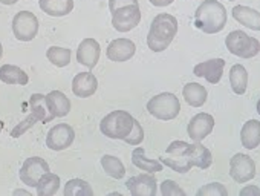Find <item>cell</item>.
Wrapping results in <instances>:
<instances>
[{
  "label": "cell",
  "mask_w": 260,
  "mask_h": 196,
  "mask_svg": "<svg viewBox=\"0 0 260 196\" xmlns=\"http://www.w3.org/2000/svg\"><path fill=\"white\" fill-rule=\"evenodd\" d=\"M226 25V10L217 0H205L194 13V26L205 34H217Z\"/></svg>",
  "instance_id": "6da1fadb"
},
{
  "label": "cell",
  "mask_w": 260,
  "mask_h": 196,
  "mask_svg": "<svg viewBox=\"0 0 260 196\" xmlns=\"http://www.w3.org/2000/svg\"><path fill=\"white\" fill-rule=\"evenodd\" d=\"M178 32V19L172 14H158L147 34V46L155 52L166 51Z\"/></svg>",
  "instance_id": "7a4b0ae2"
},
{
  "label": "cell",
  "mask_w": 260,
  "mask_h": 196,
  "mask_svg": "<svg viewBox=\"0 0 260 196\" xmlns=\"http://www.w3.org/2000/svg\"><path fill=\"white\" fill-rule=\"evenodd\" d=\"M134 121L135 118L130 115V112L113 111L101 120L100 130L110 140H124L134 129Z\"/></svg>",
  "instance_id": "3957f363"
},
{
  "label": "cell",
  "mask_w": 260,
  "mask_h": 196,
  "mask_svg": "<svg viewBox=\"0 0 260 196\" xmlns=\"http://www.w3.org/2000/svg\"><path fill=\"white\" fill-rule=\"evenodd\" d=\"M147 111L152 117L161 121L175 120L181 112V103L178 96L170 92H162L150 98L147 103Z\"/></svg>",
  "instance_id": "277c9868"
},
{
  "label": "cell",
  "mask_w": 260,
  "mask_h": 196,
  "mask_svg": "<svg viewBox=\"0 0 260 196\" xmlns=\"http://www.w3.org/2000/svg\"><path fill=\"white\" fill-rule=\"evenodd\" d=\"M225 45L228 51L240 58H252L260 52V43L257 39L249 37L243 31H233L226 36Z\"/></svg>",
  "instance_id": "5b68a950"
},
{
  "label": "cell",
  "mask_w": 260,
  "mask_h": 196,
  "mask_svg": "<svg viewBox=\"0 0 260 196\" xmlns=\"http://www.w3.org/2000/svg\"><path fill=\"white\" fill-rule=\"evenodd\" d=\"M188 149L190 144L185 141H173L169 147H167V156L161 158L159 161H162L167 167L173 169L178 173H187L188 170H191V162L188 161Z\"/></svg>",
  "instance_id": "8992f818"
},
{
  "label": "cell",
  "mask_w": 260,
  "mask_h": 196,
  "mask_svg": "<svg viewBox=\"0 0 260 196\" xmlns=\"http://www.w3.org/2000/svg\"><path fill=\"white\" fill-rule=\"evenodd\" d=\"M140 22H141L140 5H127L112 13V25L118 32L132 31L140 25Z\"/></svg>",
  "instance_id": "52a82bcc"
},
{
  "label": "cell",
  "mask_w": 260,
  "mask_h": 196,
  "mask_svg": "<svg viewBox=\"0 0 260 196\" xmlns=\"http://www.w3.org/2000/svg\"><path fill=\"white\" fill-rule=\"evenodd\" d=\"M13 32L17 40L29 42L39 32V20L31 11H20L13 19Z\"/></svg>",
  "instance_id": "ba28073f"
},
{
  "label": "cell",
  "mask_w": 260,
  "mask_h": 196,
  "mask_svg": "<svg viewBox=\"0 0 260 196\" xmlns=\"http://www.w3.org/2000/svg\"><path fill=\"white\" fill-rule=\"evenodd\" d=\"M230 175L239 184L251 181L255 176V164L252 158L245 153H236L230 159Z\"/></svg>",
  "instance_id": "9c48e42d"
},
{
  "label": "cell",
  "mask_w": 260,
  "mask_h": 196,
  "mask_svg": "<svg viewBox=\"0 0 260 196\" xmlns=\"http://www.w3.org/2000/svg\"><path fill=\"white\" fill-rule=\"evenodd\" d=\"M48 172H49V164L43 158H40V156H32V158H28L23 162V166L20 167L19 175H20V179L26 185L37 187L39 179L45 173H48Z\"/></svg>",
  "instance_id": "30bf717a"
},
{
  "label": "cell",
  "mask_w": 260,
  "mask_h": 196,
  "mask_svg": "<svg viewBox=\"0 0 260 196\" xmlns=\"http://www.w3.org/2000/svg\"><path fill=\"white\" fill-rule=\"evenodd\" d=\"M74 138H75L74 129H72L69 124L61 123V124L54 126V127L48 132L46 146H48L51 150L60 152V150L68 149V147L74 143Z\"/></svg>",
  "instance_id": "8fae6325"
},
{
  "label": "cell",
  "mask_w": 260,
  "mask_h": 196,
  "mask_svg": "<svg viewBox=\"0 0 260 196\" xmlns=\"http://www.w3.org/2000/svg\"><path fill=\"white\" fill-rule=\"evenodd\" d=\"M125 187L132 196H155L158 191L156 178L150 173H143L127 179Z\"/></svg>",
  "instance_id": "7c38bea8"
},
{
  "label": "cell",
  "mask_w": 260,
  "mask_h": 196,
  "mask_svg": "<svg viewBox=\"0 0 260 196\" xmlns=\"http://www.w3.org/2000/svg\"><path fill=\"white\" fill-rule=\"evenodd\" d=\"M213 129H214V118L210 114L201 112L190 120L187 132L194 143H201L213 132Z\"/></svg>",
  "instance_id": "4fadbf2b"
},
{
  "label": "cell",
  "mask_w": 260,
  "mask_h": 196,
  "mask_svg": "<svg viewBox=\"0 0 260 196\" xmlns=\"http://www.w3.org/2000/svg\"><path fill=\"white\" fill-rule=\"evenodd\" d=\"M137 52V46L132 40L128 39H115L109 43L106 55L112 61H127L130 60Z\"/></svg>",
  "instance_id": "5bb4252c"
},
{
  "label": "cell",
  "mask_w": 260,
  "mask_h": 196,
  "mask_svg": "<svg viewBox=\"0 0 260 196\" xmlns=\"http://www.w3.org/2000/svg\"><path fill=\"white\" fill-rule=\"evenodd\" d=\"M223 68H225V60L223 58H211L208 61L199 63L193 68V74L196 77L205 78L211 84H217L223 75Z\"/></svg>",
  "instance_id": "9a60e30c"
},
{
  "label": "cell",
  "mask_w": 260,
  "mask_h": 196,
  "mask_svg": "<svg viewBox=\"0 0 260 196\" xmlns=\"http://www.w3.org/2000/svg\"><path fill=\"white\" fill-rule=\"evenodd\" d=\"M100 54H101V48L100 43L95 39H84L77 51V60L78 63L84 64L89 69H93L100 60Z\"/></svg>",
  "instance_id": "2e32d148"
},
{
  "label": "cell",
  "mask_w": 260,
  "mask_h": 196,
  "mask_svg": "<svg viewBox=\"0 0 260 196\" xmlns=\"http://www.w3.org/2000/svg\"><path fill=\"white\" fill-rule=\"evenodd\" d=\"M98 89V80L90 72H80L72 80V92L80 98L92 96Z\"/></svg>",
  "instance_id": "e0dca14e"
},
{
  "label": "cell",
  "mask_w": 260,
  "mask_h": 196,
  "mask_svg": "<svg viewBox=\"0 0 260 196\" xmlns=\"http://www.w3.org/2000/svg\"><path fill=\"white\" fill-rule=\"evenodd\" d=\"M233 17L243 26L252 29V31H260V13L245 7V5H237L231 11Z\"/></svg>",
  "instance_id": "ac0fdd59"
},
{
  "label": "cell",
  "mask_w": 260,
  "mask_h": 196,
  "mask_svg": "<svg viewBox=\"0 0 260 196\" xmlns=\"http://www.w3.org/2000/svg\"><path fill=\"white\" fill-rule=\"evenodd\" d=\"M39 5L51 17H64L74 10V0H40Z\"/></svg>",
  "instance_id": "d6986e66"
},
{
  "label": "cell",
  "mask_w": 260,
  "mask_h": 196,
  "mask_svg": "<svg viewBox=\"0 0 260 196\" xmlns=\"http://www.w3.org/2000/svg\"><path fill=\"white\" fill-rule=\"evenodd\" d=\"M240 141H242V146L248 150L258 147V144H260V121H257V120L246 121L240 130Z\"/></svg>",
  "instance_id": "ffe728a7"
},
{
  "label": "cell",
  "mask_w": 260,
  "mask_h": 196,
  "mask_svg": "<svg viewBox=\"0 0 260 196\" xmlns=\"http://www.w3.org/2000/svg\"><path fill=\"white\" fill-rule=\"evenodd\" d=\"M46 102H48V106H49L51 112L54 114V117H66L71 112L69 98L60 90H51L46 95Z\"/></svg>",
  "instance_id": "44dd1931"
},
{
  "label": "cell",
  "mask_w": 260,
  "mask_h": 196,
  "mask_svg": "<svg viewBox=\"0 0 260 196\" xmlns=\"http://www.w3.org/2000/svg\"><path fill=\"white\" fill-rule=\"evenodd\" d=\"M188 161L191 162V166L194 167H199V169H208L211 164H213V155L211 152L204 147L201 143H194V144H190V149H188Z\"/></svg>",
  "instance_id": "7402d4cb"
},
{
  "label": "cell",
  "mask_w": 260,
  "mask_h": 196,
  "mask_svg": "<svg viewBox=\"0 0 260 196\" xmlns=\"http://www.w3.org/2000/svg\"><path fill=\"white\" fill-rule=\"evenodd\" d=\"M182 95L191 108H201L207 102V89L199 83H187L182 89Z\"/></svg>",
  "instance_id": "603a6c76"
},
{
  "label": "cell",
  "mask_w": 260,
  "mask_h": 196,
  "mask_svg": "<svg viewBox=\"0 0 260 196\" xmlns=\"http://www.w3.org/2000/svg\"><path fill=\"white\" fill-rule=\"evenodd\" d=\"M29 105H31V112L39 118V121L42 123H49L52 121L55 117L54 114L51 112L49 106H48V102H46V95H42V93H34L29 100Z\"/></svg>",
  "instance_id": "cb8c5ba5"
},
{
  "label": "cell",
  "mask_w": 260,
  "mask_h": 196,
  "mask_svg": "<svg viewBox=\"0 0 260 196\" xmlns=\"http://www.w3.org/2000/svg\"><path fill=\"white\" fill-rule=\"evenodd\" d=\"M0 80L7 84H28L29 77L25 71H22L19 66L14 64H4L0 68Z\"/></svg>",
  "instance_id": "d4e9b609"
},
{
  "label": "cell",
  "mask_w": 260,
  "mask_h": 196,
  "mask_svg": "<svg viewBox=\"0 0 260 196\" xmlns=\"http://www.w3.org/2000/svg\"><path fill=\"white\" fill-rule=\"evenodd\" d=\"M230 84L234 93L243 95L248 86V72L242 64H234L230 69Z\"/></svg>",
  "instance_id": "484cf974"
},
{
  "label": "cell",
  "mask_w": 260,
  "mask_h": 196,
  "mask_svg": "<svg viewBox=\"0 0 260 196\" xmlns=\"http://www.w3.org/2000/svg\"><path fill=\"white\" fill-rule=\"evenodd\" d=\"M132 162L138 169H141V170H144L147 173H155V172L162 170V162L159 159H149L146 156L144 149H135L132 152Z\"/></svg>",
  "instance_id": "4316f807"
},
{
  "label": "cell",
  "mask_w": 260,
  "mask_h": 196,
  "mask_svg": "<svg viewBox=\"0 0 260 196\" xmlns=\"http://www.w3.org/2000/svg\"><path fill=\"white\" fill-rule=\"evenodd\" d=\"M37 194L39 196H52L60 188V178L55 173H45L37 182Z\"/></svg>",
  "instance_id": "83f0119b"
},
{
  "label": "cell",
  "mask_w": 260,
  "mask_h": 196,
  "mask_svg": "<svg viewBox=\"0 0 260 196\" xmlns=\"http://www.w3.org/2000/svg\"><path fill=\"white\" fill-rule=\"evenodd\" d=\"M101 166H103L104 172H106L110 178H113V179H121V178H124V175H125V167H124V164L121 162V159L116 158V156L104 155V156L101 158Z\"/></svg>",
  "instance_id": "f1b7e54d"
},
{
  "label": "cell",
  "mask_w": 260,
  "mask_h": 196,
  "mask_svg": "<svg viewBox=\"0 0 260 196\" xmlns=\"http://www.w3.org/2000/svg\"><path fill=\"white\" fill-rule=\"evenodd\" d=\"M64 196H92L93 190L89 185V182L83 179H71L64 185Z\"/></svg>",
  "instance_id": "f546056e"
},
{
  "label": "cell",
  "mask_w": 260,
  "mask_h": 196,
  "mask_svg": "<svg viewBox=\"0 0 260 196\" xmlns=\"http://www.w3.org/2000/svg\"><path fill=\"white\" fill-rule=\"evenodd\" d=\"M48 60L57 66V68H64L71 63V51L66 48H58V46H51L46 51Z\"/></svg>",
  "instance_id": "4dcf8cb0"
},
{
  "label": "cell",
  "mask_w": 260,
  "mask_h": 196,
  "mask_svg": "<svg viewBox=\"0 0 260 196\" xmlns=\"http://www.w3.org/2000/svg\"><path fill=\"white\" fill-rule=\"evenodd\" d=\"M122 141H125L130 146H140L144 141V129H143V126H141V123L138 120L134 121V129L130 130V134Z\"/></svg>",
  "instance_id": "1f68e13d"
},
{
  "label": "cell",
  "mask_w": 260,
  "mask_h": 196,
  "mask_svg": "<svg viewBox=\"0 0 260 196\" xmlns=\"http://www.w3.org/2000/svg\"><path fill=\"white\" fill-rule=\"evenodd\" d=\"M198 194L199 196H202V194L204 196H228V190L220 182H211V184L201 187L198 190Z\"/></svg>",
  "instance_id": "d6a6232c"
},
{
  "label": "cell",
  "mask_w": 260,
  "mask_h": 196,
  "mask_svg": "<svg viewBox=\"0 0 260 196\" xmlns=\"http://www.w3.org/2000/svg\"><path fill=\"white\" fill-rule=\"evenodd\" d=\"M37 121H39V118H37V117H36V115L31 112V115H29L26 120H23L22 123H19V124H17V126L13 129V132H11V137H13V138H19V137H20V135H23V134L28 130V129H31V127H32V126L37 123Z\"/></svg>",
  "instance_id": "836d02e7"
},
{
  "label": "cell",
  "mask_w": 260,
  "mask_h": 196,
  "mask_svg": "<svg viewBox=\"0 0 260 196\" xmlns=\"http://www.w3.org/2000/svg\"><path fill=\"white\" fill-rule=\"evenodd\" d=\"M161 193L164 196H185V191L172 179H167L161 184Z\"/></svg>",
  "instance_id": "e575fe53"
},
{
  "label": "cell",
  "mask_w": 260,
  "mask_h": 196,
  "mask_svg": "<svg viewBox=\"0 0 260 196\" xmlns=\"http://www.w3.org/2000/svg\"><path fill=\"white\" fill-rule=\"evenodd\" d=\"M127 5H138L137 0H109V10L110 13H115L118 8L127 7Z\"/></svg>",
  "instance_id": "d590c367"
},
{
  "label": "cell",
  "mask_w": 260,
  "mask_h": 196,
  "mask_svg": "<svg viewBox=\"0 0 260 196\" xmlns=\"http://www.w3.org/2000/svg\"><path fill=\"white\" fill-rule=\"evenodd\" d=\"M240 194L242 196H246V194H257V196H260V188H257L254 185H248V187L240 190Z\"/></svg>",
  "instance_id": "8d00e7d4"
},
{
  "label": "cell",
  "mask_w": 260,
  "mask_h": 196,
  "mask_svg": "<svg viewBox=\"0 0 260 196\" xmlns=\"http://www.w3.org/2000/svg\"><path fill=\"white\" fill-rule=\"evenodd\" d=\"M175 2V0H150L153 7H169Z\"/></svg>",
  "instance_id": "74e56055"
},
{
  "label": "cell",
  "mask_w": 260,
  "mask_h": 196,
  "mask_svg": "<svg viewBox=\"0 0 260 196\" xmlns=\"http://www.w3.org/2000/svg\"><path fill=\"white\" fill-rule=\"evenodd\" d=\"M0 2H2L4 5H14L19 2V0H0Z\"/></svg>",
  "instance_id": "f35d334b"
},
{
  "label": "cell",
  "mask_w": 260,
  "mask_h": 196,
  "mask_svg": "<svg viewBox=\"0 0 260 196\" xmlns=\"http://www.w3.org/2000/svg\"><path fill=\"white\" fill-rule=\"evenodd\" d=\"M14 194H29V191H26V190H16Z\"/></svg>",
  "instance_id": "ab89813d"
},
{
  "label": "cell",
  "mask_w": 260,
  "mask_h": 196,
  "mask_svg": "<svg viewBox=\"0 0 260 196\" xmlns=\"http://www.w3.org/2000/svg\"><path fill=\"white\" fill-rule=\"evenodd\" d=\"M2 55H4V48H2V43H0V58H2Z\"/></svg>",
  "instance_id": "60d3db41"
},
{
  "label": "cell",
  "mask_w": 260,
  "mask_h": 196,
  "mask_svg": "<svg viewBox=\"0 0 260 196\" xmlns=\"http://www.w3.org/2000/svg\"><path fill=\"white\" fill-rule=\"evenodd\" d=\"M257 112H258V115H260V100L257 102Z\"/></svg>",
  "instance_id": "b9f144b4"
},
{
  "label": "cell",
  "mask_w": 260,
  "mask_h": 196,
  "mask_svg": "<svg viewBox=\"0 0 260 196\" xmlns=\"http://www.w3.org/2000/svg\"><path fill=\"white\" fill-rule=\"evenodd\" d=\"M2 129H4V123L0 121V132H2Z\"/></svg>",
  "instance_id": "7bdbcfd3"
},
{
  "label": "cell",
  "mask_w": 260,
  "mask_h": 196,
  "mask_svg": "<svg viewBox=\"0 0 260 196\" xmlns=\"http://www.w3.org/2000/svg\"><path fill=\"white\" fill-rule=\"evenodd\" d=\"M230 2H234V0H230Z\"/></svg>",
  "instance_id": "ee69618b"
}]
</instances>
